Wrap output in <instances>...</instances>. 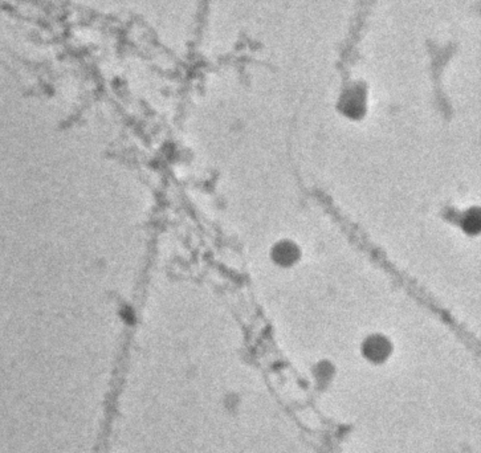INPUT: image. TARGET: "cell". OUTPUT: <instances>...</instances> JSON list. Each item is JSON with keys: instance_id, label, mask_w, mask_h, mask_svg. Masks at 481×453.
<instances>
[{"instance_id": "2", "label": "cell", "mask_w": 481, "mask_h": 453, "mask_svg": "<svg viewBox=\"0 0 481 453\" xmlns=\"http://www.w3.org/2000/svg\"><path fill=\"white\" fill-rule=\"evenodd\" d=\"M299 249L294 244L289 243V242H283L276 245L274 251H273V258L276 260V262H279L283 267H288L292 265L293 262H296L299 260Z\"/></svg>"}, {"instance_id": "1", "label": "cell", "mask_w": 481, "mask_h": 453, "mask_svg": "<svg viewBox=\"0 0 481 453\" xmlns=\"http://www.w3.org/2000/svg\"><path fill=\"white\" fill-rule=\"evenodd\" d=\"M391 353V345L382 336H372L364 343V354L371 362L379 363L387 359Z\"/></svg>"}]
</instances>
